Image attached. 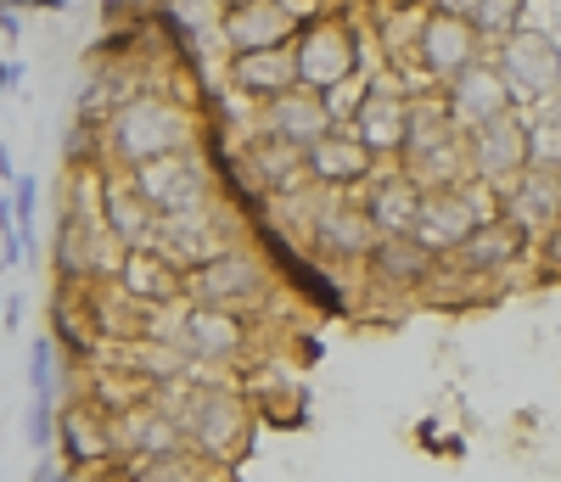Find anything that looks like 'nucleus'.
<instances>
[{
    "instance_id": "obj_16",
    "label": "nucleus",
    "mask_w": 561,
    "mask_h": 482,
    "mask_svg": "<svg viewBox=\"0 0 561 482\" xmlns=\"http://www.w3.org/2000/svg\"><path fill=\"white\" fill-rule=\"evenodd\" d=\"M325 129H332V113H325L320 90L309 84H293V90L270 95V102H259L248 124V135H270V140H287V147H314Z\"/></svg>"
},
{
    "instance_id": "obj_12",
    "label": "nucleus",
    "mask_w": 561,
    "mask_h": 482,
    "mask_svg": "<svg viewBox=\"0 0 561 482\" xmlns=\"http://www.w3.org/2000/svg\"><path fill=\"white\" fill-rule=\"evenodd\" d=\"M433 269H438V259L421 248L415 236H382L377 248H370L359 280H365V292H370V298H393L399 314H404L410 303H421V292H427Z\"/></svg>"
},
{
    "instance_id": "obj_14",
    "label": "nucleus",
    "mask_w": 561,
    "mask_h": 482,
    "mask_svg": "<svg viewBox=\"0 0 561 482\" xmlns=\"http://www.w3.org/2000/svg\"><path fill=\"white\" fill-rule=\"evenodd\" d=\"M449 264H460L466 275H483V280L511 286V275L534 269V241L500 214V219H489V225H478L472 236H466L460 248L449 253Z\"/></svg>"
},
{
    "instance_id": "obj_35",
    "label": "nucleus",
    "mask_w": 561,
    "mask_h": 482,
    "mask_svg": "<svg viewBox=\"0 0 561 482\" xmlns=\"http://www.w3.org/2000/svg\"><path fill=\"white\" fill-rule=\"evenodd\" d=\"M18 84H23V62H18V51H7V57H0V102L18 95Z\"/></svg>"
},
{
    "instance_id": "obj_34",
    "label": "nucleus",
    "mask_w": 561,
    "mask_h": 482,
    "mask_svg": "<svg viewBox=\"0 0 561 482\" xmlns=\"http://www.w3.org/2000/svg\"><path fill=\"white\" fill-rule=\"evenodd\" d=\"M534 275L539 280H561V225L534 241Z\"/></svg>"
},
{
    "instance_id": "obj_42",
    "label": "nucleus",
    "mask_w": 561,
    "mask_h": 482,
    "mask_svg": "<svg viewBox=\"0 0 561 482\" xmlns=\"http://www.w3.org/2000/svg\"><path fill=\"white\" fill-rule=\"evenodd\" d=\"M0 7H12V12H28V0H0Z\"/></svg>"
},
{
    "instance_id": "obj_19",
    "label": "nucleus",
    "mask_w": 561,
    "mask_h": 482,
    "mask_svg": "<svg viewBox=\"0 0 561 482\" xmlns=\"http://www.w3.org/2000/svg\"><path fill=\"white\" fill-rule=\"evenodd\" d=\"M298 28L304 23L287 12V0H230L219 18L225 51H275V45H293Z\"/></svg>"
},
{
    "instance_id": "obj_9",
    "label": "nucleus",
    "mask_w": 561,
    "mask_h": 482,
    "mask_svg": "<svg viewBox=\"0 0 561 482\" xmlns=\"http://www.w3.org/2000/svg\"><path fill=\"white\" fill-rule=\"evenodd\" d=\"M124 264V248L102 230V219H68L57 214V230H51V280L62 292H84L96 280H113Z\"/></svg>"
},
{
    "instance_id": "obj_20",
    "label": "nucleus",
    "mask_w": 561,
    "mask_h": 482,
    "mask_svg": "<svg viewBox=\"0 0 561 482\" xmlns=\"http://www.w3.org/2000/svg\"><path fill=\"white\" fill-rule=\"evenodd\" d=\"M421 191L399 163H382L377 174H370L359 191H354V203L365 208V219H370V230L377 236H410L415 230V214H421Z\"/></svg>"
},
{
    "instance_id": "obj_32",
    "label": "nucleus",
    "mask_w": 561,
    "mask_h": 482,
    "mask_svg": "<svg viewBox=\"0 0 561 482\" xmlns=\"http://www.w3.org/2000/svg\"><path fill=\"white\" fill-rule=\"evenodd\" d=\"M370 68H377V62H370ZM370 68H359V73L337 79L332 90H320V102H325V113H332V124H348V118L359 113V102H365V90H370Z\"/></svg>"
},
{
    "instance_id": "obj_2",
    "label": "nucleus",
    "mask_w": 561,
    "mask_h": 482,
    "mask_svg": "<svg viewBox=\"0 0 561 482\" xmlns=\"http://www.w3.org/2000/svg\"><path fill=\"white\" fill-rule=\"evenodd\" d=\"M203 140H208V124H203L197 102H180L169 90H135L102 129V158H107V169L129 174L152 158L203 147Z\"/></svg>"
},
{
    "instance_id": "obj_13",
    "label": "nucleus",
    "mask_w": 561,
    "mask_h": 482,
    "mask_svg": "<svg viewBox=\"0 0 561 482\" xmlns=\"http://www.w3.org/2000/svg\"><path fill=\"white\" fill-rule=\"evenodd\" d=\"M51 455L62 471H102V466H118V449H113V415L90 399H73V404H57V438H51Z\"/></svg>"
},
{
    "instance_id": "obj_39",
    "label": "nucleus",
    "mask_w": 561,
    "mask_h": 482,
    "mask_svg": "<svg viewBox=\"0 0 561 482\" xmlns=\"http://www.w3.org/2000/svg\"><path fill=\"white\" fill-rule=\"evenodd\" d=\"M427 12H449V18H472L478 0H427Z\"/></svg>"
},
{
    "instance_id": "obj_3",
    "label": "nucleus",
    "mask_w": 561,
    "mask_h": 482,
    "mask_svg": "<svg viewBox=\"0 0 561 482\" xmlns=\"http://www.w3.org/2000/svg\"><path fill=\"white\" fill-rule=\"evenodd\" d=\"M185 298L208 303V309H230V314L264 320L270 303L280 298V275L270 269L259 241H242V248L208 259L203 269H185Z\"/></svg>"
},
{
    "instance_id": "obj_33",
    "label": "nucleus",
    "mask_w": 561,
    "mask_h": 482,
    "mask_svg": "<svg viewBox=\"0 0 561 482\" xmlns=\"http://www.w3.org/2000/svg\"><path fill=\"white\" fill-rule=\"evenodd\" d=\"M23 438H28L34 455H51V438H57V399H28Z\"/></svg>"
},
{
    "instance_id": "obj_38",
    "label": "nucleus",
    "mask_w": 561,
    "mask_h": 482,
    "mask_svg": "<svg viewBox=\"0 0 561 482\" xmlns=\"http://www.w3.org/2000/svg\"><path fill=\"white\" fill-rule=\"evenodd\" d=\"M0 39H7V45H18V39H23V12L0 7Z\"/></svg>"
},
{
    "instance_id": "obj_8",
    "label": "nucleus",
    "mask_w": 561,
    "mask_h": 482,
    "mask_svg": "<svg viewBox=\"0 0 561 482\" xmlns=\"http://www.w3.org/2000/svg\"><path fill=\"white\" fill-rule=\"evenodd\" d=\"M500 219V191L483 185V180H460L449 191H427L421 197V214H415V241L427 248L433 259H449L466 236H472L478 225Z\"/></svg>"
},
{
    "instance_id": "obj_40",
    "label": "nucleus",
    "mask_w": 561,
    "mask_h": 482,
    "mask_svg": "<svg viewBox=\"0 0 561 482\" xmlns=\"http://www.w3.org/2000/svg\"><path fill=\"white\" fill-rule=\"evenodd\" d=\"M57 477H62L57 455H39V460H34V471H28V482H57Z\"/></svg>"
},
{
    "instance_id": "obj_23",
    "label": "nucleus",
    "mask_w": 561,
    "mask_h": 482,
    "mask_svg": "<svg viewBox=\"0 0 561 482\" xmlns=\"http://www.w3.org/2000/svg\"><path fill=\"white\" fill-rule=\"evenodd\" d=\"M298 84V57L293 45H275V51H230L225 57V90L242 95L248 107L270 102V95Z\"/></svg>"
},
{
    "instance_id": "obj_37",
    "label": "nucleus",
    "mask_w": 561,
    "mask_h": 482,
    "mask_svg": "<svg viewBox=\"0 0 561 482\" xmlns=\"http://www.w3.org/2000/svg\"><path fill=\"white\" fill-rule=\"evenodd\" d=\"M57 482H124L118 466H102V471H62Z\"/></svg>"
},
{
    "instance_id": "obj_26",
    "label": "nucleus",
    "mask_w": 561,
    "mask_h": 482,
    "mask_svg": "<svg viewBox=\"0 0 561 482\" xmlns=\"http://www.w3.org/2000/svg\"><path fill=\"white\" fill-rule=\"evenodd\" d=\"M449 140H460V129L444 107V90H415L410 107H404V152H399V163L427 158V152L449 147Z\"/></svg>"
},
{
    "instance_id": "obj_28",
    "label": "nucleus",
    "mask_w": 561,
    "mask_h": 482,
    "mask_svg": "<svg viewBox=\"0 0 561 482\" xmlns=\"http://www.w3.org/2000/svg\"><path fill=\"white\" fill-rule=\"evenodd\" d=\"M230 0H152V23L169 34V39H185V34H208L219 28Z\"/></svg>"
},
{
    "instance_id": "obj_41",
    "label": "nucleus",
    "mask_w": 561,
    "mask_h": 482,
    "mask_svg": "<svg viewBox=\"0 0 561 482\" xmlns=\"http://www.w3.org/2000/svg\"><path fill=\"white\" fill-rule=\"evenodd\" d=\"M18 180V158H12V147L0 140V185H12Z\"/></svg>"
},
{
    "instance_id": "obj_25",
    "label": "nucleus",
    "mask_w": 561,
    "mask_h": 482,
    "mask_svg": "<svg viewBox=\"0 0 561 482\" xmlns=\"http://www.w3.org/2000/svg\"><path fill=\"white\" fill-rule=\"evenodd\" d=\"M102 230L118 241L124 253H129V248H152V236H158L152 203L140 197L135 180L118 174V169H107V180H102Z\"/></svg>"
},
{
    "instance_id": "obj_36",
    "label": "nucleus",
    "mask_w": 561,
    "mask_h": 482,
    "mask_svg": "<svg viewBox=\"0 0 561 482\" xmlns=\"http://www.w3.org/2000/svg\"><path fill=\"white\" fill-rule=\"evenodd\" d=\"M23 314H28V303L23 298H7V309H0V336H18L23 331Z\"/></svg>"
},
{
    "instance_id": "obj_21",
    "label": "nucleus",
    "mask_w": 561,
    "mask_h": 482,
    "mask_svg": "<svg viewBox=\"0 0 561 482\" xmlns=\"http://www.w3.org/2000/svg\"><path fill=\"white\" fill-rule=\"evenodd\" d=\"M500 214L517 225L528 241L550 236L561 225V169H534L528 163L517 180L500 191Z\"/></svg>"
},
{
    "instance_id": "obj_18",
    "label": "nucleus",
    "mask_w": 561,
    "mask_h": 482,
    "mask_svg": "<svg viewBox=\"0 0 561 482\" xmlns=\"http://www.w3.org/2000/svg\"><path fill=\"white\" fill-rule=\"evenodd\" d=\"M444 107H449L460 135H472V129H483V124H494L505 113H517V102H511V90H505V79H500V68L489 57L444 84Z\"/></svg>"
},
{
    "instance_id": "obj_4",
    "label": "nucleus",
    "mask_w": 561,
    "mask_h": 482,
    "mask_svg": "<svg viewBox=\"0 0 561 482\" xmlns=\"http://www.w3.org/2000/svg\"><path fill=\"white\" fill-rule=\"evenodd\" d=\"M293 57H298V84H309V90H332L337 79H348V73L377 62L370 34H365V18H359L354 0L343 12H332V18L304 23L298 39H293Z\"/></svg>"
},
{
    "instance_id": "obj_17",
    "label": "nucleus",
    "mask_w": 561,
    "mask_h": 482,
    "mask_svg": "<svg viewBox=\"0 0 561 482\" xmlns=\"http://www.w3.org/2000/svg\"><path fill=\"white\" fill-rule=\"evenodd\" d=\"M377 169H382V163L359 147V135H354L348 124H332V129L314 140V147H304V174H309V185H320V191H359Z\"/></svg>"
},
{
    "instance_id": "obj_10",
    "label": "nucleus",
    "mask_w": 561,
    "mask_h": 482,
    "mask_svg": "<svg viewBox=\"0 0 561 482\" xmlns=\"http://www.w3.org/2000/svg\"><path fill=\"white\" fill-rule=\"evenodd\" d=\"M410 73H393V68H370V90H365V102L359 113L348 118V129L359 135V147L377 158V163H399L404 152V107H410Z\"/></svg>"
},
{
    "instance_id": "obj_24",
    "label": "nucleus",
    "mask_w": 561,
    "mask_h": 482,
    "mask_svg": "<svg viewBox=\"0 0 561 482\" xmlns=\"http://www.w3.org/2000/svg\"><path fill=\"white\" fill-rule=\"evenodd\" d=\"M113 286L118 292L147 314V309H163V303H174V298H185V275L158 253V248H129L124 253V264H118V275H113Z\"/></svg>"
},
{
    "instance_id": "obj_7",
    "label": "nucleus",
    "mask_w": 561,
    "mask_h": 482,
    "mask_svg": "<svg viewBox=\"0 0 561 482\" xmlns=\"http://www.w3.org/2000/svg\"><path fill=\"white\" fill-rule=\"evenodd\" d=\"M377 230H370L365 208L354 203V191H320L314 203V219L304 230V253L314 264H325L332 275H348V269H365L370 248H377Z\"/></svg>"
},
{
    "instance_id": "obj_15",
    "label": "nucleus",
    "mask_w": 561,
    "mask_h": 482,
    "mask_svg": "<svg viewBox=\"0 0 561 482\" xmlns=\"http://www.w3.org/2000/svg\"><path fill=\"white\" fill-rule=\"evenodd\" d=\"M466 163H472V180L505 191L528 169V124H523V113H505V118L466 135Z\"/></svg>"
},
{
    "instance_id": "obj_6",
    "label": "nucleus",
    "mask_w": 561,
    "mask_h": 482,
    "mask_svg": "<svg viewBox=\"0 0 561 482\" xmlns=\"http://www.w3.org/2000/svg\"><path fill=\"white\" fill-rule=\"evenodd\" d=\"M135 191L152 203L158 219L169 214H197L208 203H219V174H214V158L208 147H185V152H169V158H152L129 169Z\"/></svg>"
},
{
    "instance_id": "obj_11",
    "label": "nucleus",
    "mask_w": 561,
    "mask_h": 482,
    "mask_svg": "<svg viewBox=\"0 0 561 482\" xmlns=\"http://www.w3.org/2000/svg\"><path fill=\"white\" fill-rule=\"evenodd\" d=\"M489 57L483 34L472 28V18H449V12H427L415 39V90H444L455 73H466L472 62Z\"/></svg>"
},
{
    "instance_id": "obj_5",
    "label": "nucleus",
    "mask_w": 561,
    "mask_h": 482,
    "mask_svg": "<svg viewBox=\"0 0 561 482\" xmlns=\"http://www.w3.org/2000/svg\"><path fill=\"white\" fill-rule=\"evenodd\" d=\"M489 62L500 68L517 113H528L534 102H545V95H561V39H556V28H545L534 18L523 28H511L505 39H494Z\"/></svg>"
},
{
    "instance_id": "obj_30",
    "label": "nucleus",
    "mask_w": 561,
    "mask_h": 482,
    "mask_svg": "<svg viewBox=\"0 0 561 482\" xmlns=\"http://www.w3.org/2000/svg\"><path fill=\"white\" fill-rule=\"evenodd\" d=\"M534 12V0H478V12H472V28L483 34V45L505 39L511 28H523Z\"/></svg>"
},
{
    "instance_id": "obj_22",
    "label": "nucleus",
    "mask_w": 561,
    "mask_h": 482,
    "mask_svg": "<svg viewBox=\"0 0 561 482\" xmlns=\"http://www.w3.org/2000/svg\"><path fill=\"white\" fill-rule=\"evenodd\" d=\"M113 449H118V466H135V460H158V455L185 449V438L169 410H158L152 399H135L129 410L113 415Z\"/></svg>"
},
{
    "instance_id": "obj_1",
    "label": "nucleus",
    "mask_w": 561,
    "mask_h": 482,
    "mask_svg": "<svg viewBox=\"0 0 561 482\" xmlns=\"http://www.w3.org/2000/svg\"><path fill=\"white\" fill-rule=\"evenodd\" d=\"M147 399L180 421V438L197 460L230 471L253 455L259 415L242 388H192V381H147Z\"/></svg>"
},
{
    "instance_id": "obj_31",
    "label": "nucleus",
    "mask_w": 561,
    "mask_h": 482,
    "mask_svg": "<svg viewBox=\"0 0 561 482\" xmlns=\"http://www.w3.org/2000/svg\"><path fill=\"white\" fill-rule=\"evenodd\" d=\"M57 336L51 331H39L34 343H28V399H57Z\"/></svg>"
},
{
    "instance_id": "obj_27",
    "label": "nucleus",
    "mask_w": 561,
    "mask_h": 482,
    "mask_svg": "<svg viewBox=\"0 0 561 482\" xmlns=\"http://www.w3.org/2000/svg\"><path fill=\"white\" fill-rule=\"evenodd\" d=\"M124 482H225L219 466L197 460L192 449H174V455H158V460H135V466H118Z\"/></svg>"
},
{
    "instance_id": "obj_29",
    "label": "nucleus",
    "mask_w": 561,
    "mask_h": 482,
    "mask_svg": "<svg viewBox=\"0 0 561 482\" xmlns=\"http://www.w3.org/2000/svg\"><path fill=\"white\" fill-rule=\"evenodd\" d=\"M528 124V163L534 169H561V95H545L523 113Z\"/></svg>"
},
{
    "instance_id": "obj_43",
    "label": "nucleus",
    "mask_w": 561,
    "mask_h": 482,
    "mask_svg": "<svg viewBox=\"0 0 561 482\" xmlns=\"http://www.w3.org/2000/svg\"><path fill=\"white\" fill-rule=\"evenodd\" d=\"M0 309H7V286H0Z\"/></svg>"
}]
</instances>
